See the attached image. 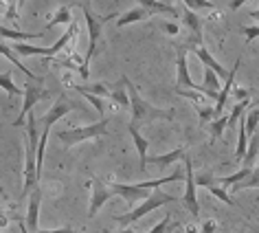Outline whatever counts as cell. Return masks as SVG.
Returning <instances> with one entry per match:
<instances>
[{"instance_id": "cell-1", "label": "cell", "mask_w": 259, "mask_h": 233, "mask_svg": "<svg viewBox=\"0 0 259 233\" xmlns=\"http://www.w3.org/2000/svg\"><path fill=\"white\" fill-rule=\"evenodd\" d=\"M121 82L130 97V110H132V121H130V124L139 126V124H143V121H154V119H165V121L174 119V110H163V108H156V106H152V103H147L143 97L139 95L137 86L130 82L127 75H123Z\"/></svg>"}, {"instance_id": "cell-2", "label": "cell", "mask_w": 259, "mask_h": 233, "mask_svg": "<svg viewBox=\"0 0 259 233\" xmlns=\"http://www.w3.org/2000/svg\"><path fill=\"white\" fill-rule=\"evenodd\" d=\"M81 11H83V18H86V27H88V51H86V57H83V64L79 68V75L83 80H88L90 75V62H93V55L97 53V44H99V37L103 33V24L112 18H119L116 14H110V16H95V11L90 9V5H79Z\"/></svg>"}, {"instance_id": "cell-3", "label": "cell", "mask_w": 259, "mask_h": 233, "mask_svg": "<svg viewBox=\"0 0 259 233\" xmlns=\"http://www.w3.org/2000/svg\"><path fill=\"white\" fill-rule=\"evenodd\" d=\"M103 134H108V119H106V116H103V119H99V121H97V124H93V126L68 128V130L57 132V139H60L64 145L73 147V145H77V143H81V141L97 139V137H103Z\"/></svg>"}, {"instance_id": "cell-4", "label": "cell", "mask_w": 259, "mask_h": 233, "mask_svg": "<svg viewBox=\"0 0 259 233\" xmlns=\"http://www.w3.org/2000/svg\"><path fill=\"white\" fill-rule=\"evenodd\" d=\"M174 198L171 193H163V191H156L154 196H150L147 200H143L141 205H137L132 211H127V213H123V216H116L114 220L119 222L121 226H127V224H134L139 218H143L145 213H150V211H154V209H158V207H163V205H169V203H174Z\"/></svg>"}, {"instance_id": "cell-5", "label": "cell", "mask_w": 259, "mask_h": 233, "mask_svg": "<svg viewBox=\"0 0 259 233\" xmlns=\"http://www.w3.org/2000/svg\"><path fill=\"white\" fill-rule=\"evenodd\" d=\"M42 82H29L27 86H24V101H22V110H20V116H16V121H14V128H20L27 124V116L31 114V108L35 106L37 101H42V99H47V97L51 95L47 88H42L40 86Z\"/></svg>"}, {"instance_id": "cell-6", "label": "cell", "mask_w": 259, "mask_h": 233, "mask_svg": "<svg viewBox=\"0 0 259 233\" xmlns=\"http://www.w3.org/2000/svg\"><path fill=\"white\" fill-rule=\"evenodd\" d=\"M185 180H187V187H185V207L187 211L191 213L193 220L200 218V203H198V196H196V174H193V167H191V157L185 154Z\"/></svg>"}, {"instance_id": "cell-7", "label": "cell", "mask_w": 259, "mask_h": 233, "mask_svg": "<svg viewBox=\"0 0 259 233\" xmlns=\"http://www.w3.org/2000/svg\"><path fill=\"white\" fill-rule=\"evenodd\" d=\"M176 70H178L176 88L193 90V93L204 95V88L198 86V84H193L191 75H189V64H187V47H183V44H178V47H176Z\"/></svg>"}, {"instance_id": "cell-8", "label": "cell", "mask_w": 259, "mask_h": 233, "mask_svg": "<svg viewBox=\"0 0 259 233\" xmlns=\"http://www.w3.org/2000/svg\"><path fill=\"white\" fill-rule=\"evenodd\" d=\"M112 187H110L106 180L101 178H93V193H90V209H88V218H95L97 213H99V209L103 205L108 203L110 198H112Z\"/></svg>"}, {"instance_id": "cell-9", "label": "cell", "mask_w": 259, "mask_h": 233, "mask_svg": "<svg viewBox=\"0 0 259 233\" xmlns=\"http://www.w3.org/2000/svg\"><path fill=\"white\" fill-rule=\"evenodd\" d=\"M242 57H244V55H239L237 60H235V64H233V68H231V73H229V77H226V82H224V86L220 88V95H218L215 108H213V116H218V119L222 116L224 106H226V99H229L231 93H233V84H235V75H237L239 66H242Z\"/></svg>"}, {"instance_id": "cell-10", "label": "cell", "mask_w": 259, "mask_h": 233, "mask_svg": "<svg viewBox=\"0 0 259 233\" xmlns=\"http://www.w3.org/2000/svg\"><path fill=\"white\" fill-rule=\"evenodd\" d=\"M187 51H191V53L196 55L198 60L204 64V68H211V70H213V73H215L218 77H224V80H226V77H229L231 70H226V68L222 66V64H218L215 60H213V55H211V53H209V51H206L204 47H193V44H189V47H187Z\"/></svg>"}, {"instance_id": "cell-11", "label": "cell", "mask_w": 259, "mask_h": 233, "mask_svg": "<svg viewBox=\"0 0 259 233\" xmlns=\"http://www.w3.org/2000/svg\"><path fill=\"white\" fill-rule=\"evenodd\" d=\"M112 187V193L114 196H121V198H125L127 203H143V200L150 198V191L147 189H141L139 185H121V183H114V185H110Z\"/></svg>"}, {"instance_id": "cell-12", "label": "cell", "mask_w": 259, "mask_h": 233, "mask_svg": "<svg viewBox=\"0 0 259 233\" xmlns=\"http://www.w3.org/2000/svg\"><path fill=\"white\" fill-rule=\"evenodd\" d=\"M40 205H42V189H40V187H35L33 193H31V198H29V211H27V220H24L29 233H37V231H40V224H37Z\"/></svg>"}, {"instance_id": "cell-13", "label": "cell", "mask_w": 259, "mask_h": 233, "mask_svg": "<svg viewBox=\"0 0 259 233\" xmlns=\"http://www.w3.org/2000/svg\"><path fill=\"white\" fill-rule=\"evenodd\" d=\"M70 108H73V103H68L66 99H64V97H60V99L53 103V108H51L49 112L40 119V124L47 128V130H51V126H53L55 121H60L62 116H66V114L70 112Z\"/></svg>"}, {"instance_id": "cell-14", "label": "cell", "mask_w": 259, "mask_h": 233, "mask_svg": "<svg viewBox=\"0 0 259 233\" xmlns=\"http://www.w3.org/2000/svg\"><path fill=\"white\" fill-rule=\"evenodd\" d=\"M196 185L198 187H204V189H209V193H213L218 200H222V203H226L229 207H235V200L229 196V191L222 189V187L215 183V178H213V176H196Z\"/></svg>"}, {"instance_id": "cell-15", "label": "cell", "mask_w": 259, "mask_h": 233, "mask_svg": "<svg viewBox=\"0 0 259 233\" xmlns=\"http://www.w3.org/2000/svg\"><path fill=\"white\" fill-rule=\"evenodd\" d=\"M127 130H130V134H132L134 145H137V152H139V172L147 174V159H150V157H147V139L139 132V128L134 124H130Z\"/></svg>"}, {"instance_id": "cell-16", "label": "cell", "mask_w": 259, "mask_h": 233, "mask_svg": "<svg viewBox=\"0 0 259 233\" xmlns=\"http://www.w3.org/2000/svg\"><path fill=\"white\" fill-rule=\"evenodd\" d=\"M183 20L187 24V29L191 31V35H193V40H191L193 47H202V20L196 16V11L183 7Z\"/></svg>"}, {"instance_id": "cell-17", "label": "cell", "mask_w": 259, "mask_h": 233, "mask_svg": "<svg viewBox=\"0 0 259 233\" xmlns=\"http://www.w3.org/2000/svg\"><path fill=\"white\" fill-rule=\"evenodd\" d=\"M0 55H3V57H7V60H9L11 64H14V66H16L18 70H20L22 75H27L31 82H42V77H35L33 73H31V70H29V68H27V66H24V64L20 62V57L16 55V51L11 49V47H7V44H5V42H0Z\"/></svg>"}, {"instance_id": "cell-18", "label": "cell", "mask_w": 259, "mask_h": 233, "mask_svg": "<svg viewBox=\"0 0 259 233\" xmlns=\"http://www.w3.org/2000/svg\"><path fill=\"white\" fill-rule=\"evenodd\" d=\"M77 31H79V24H77V22L73 20V22L68 24V29L62 33L60 40H57V42L53 44V47H49V57H55V55L60 53V51H62L64 47H66L68 42H73V40H75V35H77Z\"/></svg>"}, {"instance_id": "cell-19", "label": "cell", "mask_w": 259, "mask_h": 233, "mask_svg": "<svg viewBox=\"0 0 259 233\" xmlns=\"http://www.w3.org/2000/svg\"><path fill=\"white\" fill-rule=\"evenodd\" d=\"M152 14L150 11H145L143 7H132L127 11V14H123L116 18V27L123 29V27H127V24H132V22H141V20H145V18H150Z\"/></svg>"}, {"instance_id": "cell-20", "label": "cell", "mask_w": 259, "mask_h": 233, "mask_svg": "<svg viewBox=\"0 0 259 233\" xmlns=\"http://www.w3.org/2000/svg\"><path fill=\"white\" fill-rule=\"evenodd\" d=\"M139 7H143L145 11H150V14H169L176 18L178 16V9L174 7V5H167V3H154V0H141Z\"/></svg>"}, {"instance_id": "cell-21", "label": "cell", "mask_w": 259, "mask_h": 233, "mask_svg": "<svg viewBox=\"0 0 259 233\" xmlns=\"http://www.w3.org/2000/svg\"><path fill=\"white\" fill-rule=\"evenodd\" d=\"M73 88L77 93H90V95H97V97H112V88L103 82H97V84H88V86H81V84H73Z\"/></svg>"}, {"instance_id": "cell-22", "label": "cell", "mask_w": 259, "mask_h": 233, "mask_svg": "<svg viewBox=\"0 0 259 233\" xmlns=\"http://www.w3.org/2000/svg\"><path fill=\"white\" fill-rule=\"evenodd\" d=\"M185 154H187V147H178V150H174V152H167V154H160V157L147 159V165L154 163V165H158V167H165V165H169V163H176L178 159H185Z\"/></svg>"}, {"instance_id": "cell-23", "label": "cell", "mask_w": 259, "mask_h": 233, "mask_svg": "<svg viewBox=\"0 0 259 233\" xmlns=\"http://www.w3.org/2000/svg\"><path fill=\"white\" fill-rule=\"evenodd\" d=\"M252 174V170H248V167H244V170H239L235 174H231V176H222V178H215V183L222 187V189H226V187H233L237 183H242V180H246Z\"/></svg>"}, {"instance_id": "cell-24", "label": "cell", "mask_w": 259, "mask_h": 233, "mask_svg": "<svg viewBox=\"0 0 259 233\" xmlns=\"http://www.w3.org/2000/svg\"><path fill=\"white\" fill-rule=\"evenodd\" d=\"M0 88L7 93V97L9 99H14V97H18V95H22L24 90H20L16 86V82H14V73L11 70H7V73H3L0 75Z\"/></svg>"}, {"instance_id": "cell-25", "label": "cell", "mask_w": 259, "mask_h": 233, "mask_svg": "<svg viewBox=\"0 0 259 233\" xmlns=\"http://www.w3.org/2000/svg\"><path fill=\"white\" fill-rule=\"evenodd\" d=\"M14 49H16V55H22V57H29V55H49V47H33V44H27V42H16Z\"/></svg>"}, {"instance_id": "cell-26", "label": "cell", "mask_w": 259, "mask_h": 233, "mask_svg": "<svg viewBox=\"0 0 259 233\" xmlns=\"http://www.w3.org/2000/svg\"><path fill=\"white\" fill-rule=\"evenodd\" d=\"M42 35L44 33H22V31H18V29H7L0 24V37H11V40L22 42V40H37V37H42Z\"/></svg>"}, {"instance_id": "cell-27", "label": "cell", "mask_w": 259, "mask_h": 233, "mask_svg": "<svg viewBox=\"0 0 259 233\" xmlns=\"http://www.w3.org/2000/svg\"><path fill=\"white\" fill-rule=\"evenodd\" d=\"M257 157H259V134L250 137V141H248V150H246V157H244V167L252 170V163H255Z\"/></svg>"}, {"instance_id": "cell-28", "label": "cell", "mask_w": 259, "mask_h": 233, "mask_svg": "<svg viewBox=\"0 0 259 233\" xmlns=\"http://www.w3.org/2000/svg\"><path fill=\"white\" fill-rule=\"evenodd\" d=\"M257 128H259V108L250 106V112L246 114V134H248V141L250 137L257 134Z\"/></svg>"}, {"instance_id": "cell-29", "label": "cell", "mask_w": 259, "mask_h": 233, "mask_svg": "<svg viewBox=\"0 0 259 233\" xmlns=\"http://www.w3.org/2000/svg\"><path fill=\"white\" fill-rule=\"evenodd\" d=\"M229 128V114H222L220 119H213L209 124V130H211V137L213 139H220L224 134V130Z\"/></svg>"}, {"instance_id": "cell-30", "label": "cell", "mask_w": 259, "mask_h": 233, "mask_svg": "<svg viewBox=\"0 0 259 233\" xmlns=\"http://www.w3.org/2000/svg\"><path fill=\"white\" fill-rule=\"evenodd\" d=\"M202 86L206 90H213V93L220 95V77L213 73L211 68H204V73H202Z\"/></svg>"}, {"instance_id": "cell-31", "label": "cell", "mask_w": 259, "mask_h": 233, "mask_svg": "<svg viewBox=\"0 0 259 233\" xmlns=\"http://www.w3.org/2000/svg\"><path fill=\"white\" fill-rule=\"evenodd\" d=\"M62 22H73V18H70V7H66V5H62V7L57 9V14L49 20V27H55V24H62Z\"/></svg>"}, {"instance_id": "cell-32", "label": "cell", "mask_w": 259, "mask_h": 233, "mask_svg": "<svg viewBox=\"0 0 259 233\" xmlns=\"http://www.w3.org/2000/svg\"><path fill=\"white\" fill-rule=\"evenodd\" d=\"M110 99L116 101V103H121V106H127V108H130V97H127L125 86H116V88H112V97H110Z\"/></svg>"}, {"instance_id": "cell-33", "label": "cell", "mask_w": 259, "mask_h": 233, "mask_svg": "<svg viewBox=\"0 0 259 233\" xmlns=\"http://www.w3.org/2000/svg\"><path fill=\"white\" fill-rule=\"evenodd\" d=\"M248 187H259V172H252L246 180H242V183H237V185H233V191H242V189H248Z\"/></svg>"}, {"instance_id": "cell-34", "label": "cell", "mask_w": 259, "mask_h": 233, "mask_svg": "<svg viewBox=\"0 0 259 233\" xmlns=\"http://www.w3.org/2000/svg\"><path fill=\"white\" fill-rule=\"evenodd\" d=\"M198 110V116H200V124L206 126V124H211L215 116H213V108H206V106H200V103H193Z\"/></svg>"}, {"instance_id": "cell-35", "label": "cell", "mask_w": 259, "mask_h": 233, "mask_svg": "<svg viewBox=\"0 0 259 233\" xmlns=\"http://www.w3.org/2000/svg\"><path fill=\"white\" fill-rule=\"evenodd\" d=\"M183 7L196 11V9H213L215 7V3H209V0H185Z\"/></svg>"}, {"instance_id": "cell-36", "label": "cell", "mask_w": 259, "mask_h": 233, "mask_svg": "<svg viewBox=\"0 0 259 233\" xmlns=\"http://www.w3.org/2000/svg\"><path fill=\"white\" fill-rule=\"evenodd\" d=\"M79 95H81V97H86V99H88L90 103H93V106L97 108V112H99V116L103 119V110H106V106H103V99H101V97L90 95V93H79Z\"/></svg>"}, {"instance_id": "cell-37", "label": "cell", "mask_w": 259, "mask_h": 233, "mask_svg": "<svg viewBox=\"0 0 259 233\" xmlns=\"http://www.w3.org/2000/svg\"><path fill=\"white\" fill-rule=\"evenodd\" d=\"M174 93L180 95V97H187V99H191V103H200V99L204 97L200 93H193V90H183V88H174Z\"/></svg>"}, {"instance_id": "cell-38", "label": "cell", "mask_w": 259, "mask_h": 233, "mask_svg": "<svg viewBox=\"0 0 259 233\" xmlns=\"http://www.w3.org/2000/svg\"><path fill=\"white\" fill-rule=\"evenodd\" d=\"M242 35L246 37V44H250L255 37H259V27H242Z\"/></svg>"}, {"instance_id": "cell-39", "label": "cell", "mask_w": 259, "mask_h": 233, "mask_svg": "<svg viewBox=\"0 0 259 233\" xmlns=\"http://www.w3.org/2000/svg\"><path fill=\"white\" fill-rule=\"evenodd\" d=\"M169 224H171V218H169V216H165L156 226H152V229L147 231V233H165L167 229H169Z\"/></svg>"}, {"instance_id": "cell-40", "label": "cell", "mask_w": 259, "mask_h": 233, "mask_svg": "<svg viewBox=\"0 0 259 233\" xmlns=\"http://www.w3.org/2000/svg\"><path fill=\"white\" fill-rule=\"evenodd\" d=\"M160 29H163L165 33H169V35H178L180 24H176V22H160Z\"/></svg>"}, {"instance_id": "cell-41", "label": "cell", "mask_w": 259, "mask_h": 233, "mask_svg": "<svg viewBox=\"0 0 259 233\" xmlns=\"http://www.w3.org/2000/svg\"><path fill=\"white\" fill-rule=\"evenodd\" d=\"M37 233H81V231H75V229H68V226H62V229H51V231L40 229Z\"/></svg>"}, {"instance_id": "cell-42", "label": "cell", "mask_w": 259, "mask_h": 233, "mask_svg": "<svg viewBox=\"0 0 259 233\" xmlns=\"http://www.w3.org/2000/svg\"><path fill=\"white\" fill-rule=\"evenodd\" d=\"M7 222H9V218L5 216L3 211H0V229H3V226H7Z\"/></svg>"}, {"instance_id": "cell-43", "label": "cell", "mask_w": 259, "mask_h": 233, "mask_svg": "<svg viewBox=\"0 0 259 233\" xmlns=\"http://www.w3.org/2000/svg\"><path fill=\"white\" fill-rule=\"evenodd\" d=\"M242 5H244L242 0H235V3H229V7H231L233 11H235V9H239V7H242Z\"/></svg>"}, {"instance_id": "cell-44", "label": "cell", "mask_w": 259, "mask_h": 233, "mask_svg": "<svg viewBox=\"0 0 259 233\" xmlns=\"http://www.w3.org/2000/svg\"><path fill=\"white\" fill-rule=\"evenodd\" d=\"M18 229H20V233H29V229H27V224L22 222V220H18Z\"/></svg>"}, {"instance_id": "cell-45", "label": "cell", "mask_w": 259, "mask_h": 233, "mask_svg": "<svg viewBox=\"0 0 259 233\" xmlns=\"http://www.w3.org/2000/svg\"><path fill=\"white\" fill-rule=\"evenodd\" d=\"M248 16L252 18V20H257V22H259V9H255V11H248Z\"/></svg>"}, {"instance_id": "cell-46", "label": "cell", "mask_w": 259, "mask_h": 233, "mask_svg": "<svg viewBox=\"0 0 259 233\" xmlns=\"http://www.w3.org/2000/svg\"><path fill=\"white\" fill-rule=\"evenodd\" d=\"M106 233H137V231H132V229H119V231H106Z\"/></svg>"}, {"instance_id": "cell-47", "label": "cell", "mask_w": 259, "mask_h": 233, "mask_svg": "<svg viewBox=\"0 0 259 233\" xmlns=\"http://www.w3.org/2000/svg\"><path fill=\"white\" fill-rule=\"evenodd\" d=\"M252 106H255V108H259V95L255 97V101H252Z\"/></svg>"}, {"instance_id": "cell-48", "label": "cell", "mask_w": 259, "mask_h": 233, "mask_svg": "<svg viewBox=\"0 0 259 233\" xmlns=\"http://www.w3.org/2000/svg\"><path fill=\"white\" fill-rule=\"evenodd\" d=\"M3 193H5V189H3V187H0V196H3Z\"/></svg>"}, {"instance_id": "cell-49", "label": "cell", "mask_w": 259, "mask_h": 233, "mask_svg": "<svg viewBox=\"0 0 259 233\" xmlns=\"http://www.w3.org/2000/svg\"><path fill=\"white\" fill-rule=\"evenodd\" d=\"M257 172H259V161H257Z\"/></svg>"}, {"instance_id": "cell-50", "label": "cell", "mask_w": 259, "mask_h": 233, "mask_svg": "<svg viewBox=\"0 0 259 233\" xmlns=\"http://www.w3.org/2000/svg\"><path fill=\"white\" fill-rule=\"evenodd\" d=\"M200 233H202V231H200Z\"/></svg>"}]
</instances>
